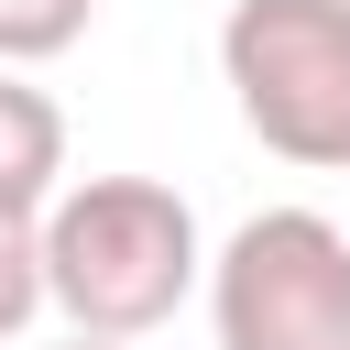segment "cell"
<instances>
[{
	"instance_id": "obj_1",
	"label": "cell",
	"mask_w": 350,
	"mask_h": 350,
	"mask_svg": "<svg viewBox=\"0 0 350 350\" xmlns=\"http://www.w3.org/2000/svg\"><path fill=\"white\" fill-rule=\"evenodd\" d=\"M208 284L197 208L164 175H77L44 197V306L88 339H153Z\"/></svg>"
},
{
	"instance_id": "obj_3",
	"label": "cell",
	"mask_w": 350,
	"mask_h": 350,
	"mask_svg": "<svg viewBox=\"0 0 350 350\" xmlns=\"http://www.w3.org/2000/svg\"><path fill=\"white\" fill-rule=\"evenodd\" d=\"M219 350H350V230L317 208H252L208 252Z\"/></svg>"
},
{
	"instance_id": "obj_7",
	"label": "cell",
	"mask_w": 350,
	"mask_h": 350,
	"mask_svg": "<svg viewBox=\"0 0 350 350\" xmlns=\"http://www.w3.org/2000/svg\"><path fill=\"white\" fill-rule=\"evenodd\" d=\"M66 350H131V339H88V328H77V339H66Z\"/></svg>"
},
{
	"instance_id": "obj_4",
	"label": "cell",
	"mask_w": 350,
	"mask_h": 350,
	"mask_svg": "<svg viewBox=\"0 0 350 350\" xmlns=\"http://www.w3.org/2000/svg\"><path fill=\"white\" fill-rule=\"evenodd\" d=\"M55 186H66V109L22 66H0V208H44Z\"/></svg>"
},
{
	"instance_id": "obj_2",
	"label": "cell",
	"mask_w": 350,
	"mask_h": 350,
	"mask_svg": "<svg viewBox=\"0 0 350 350\" xmlns=\"http://www.w3.org/2000/svg\"><path fill=\"white\" fill-rule=\"evenodd\" d=\"M219 77L262 153L350 175V0H230Z\"/></svg>"
},
{
	"instance_id": "obj_5",
	"label": "cell",
	"mask_w": 350,
	"mask_h": 350,
	"mask_svg": "<svg viewBox=\"0 0 350 350\" xmlns=\"http://www.w3.org/2000/svg\"><path fill=\"white\" fill-rule=\"evenodd\" d=\"M98 0H0V66H55L66 44H88Z\"/></svg>"
},
{
	"instance_id": "obj_6",
	"label": "cell",
	"mask_w": 350,
	"mask_h": 350,
	"mask_svg": "<svg viewBox=\"0 0 350 350\" xmlns=\"http://www.w3.org/2000/svg\"><path fill=\"white\" fill-rule=\"evenodd\" d=\"M44 317V208H0V339Z\"/></svg>"
}]
</instances>
